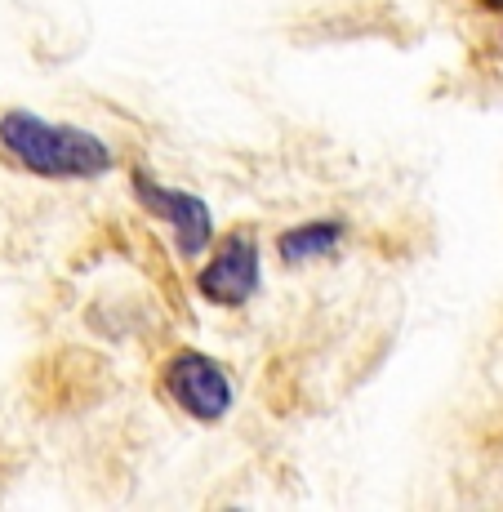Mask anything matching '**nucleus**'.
<instances>
[{
  "mask_svg": "<svg viewBox=\"0 0 503 512\" xmlns=\"http://www.w3.org/2000/svg\"><path fill=\"white\" fill-rule=\"evenodd\" d=\"M165 392L179 401V410H187V415L201 423L223 419L232 406V379L205 352H179L165 366Z\"/></svg>",
  "mask_w": 503,
  "mask_h": 512,
  "instance_id": "nucleus-2",
  "label": "nucleus"
},
{
  "mask_svg": "<svg viewBox=\"0 0 503 512\" xmlns=\"http://www.w3.org/2000/svg\"><path fill=\"white\" fill-rule=\"evenodd\" d=\"M196 290L210 303H223V308H241L254 290H259V241L254 232H228L214 250V259L201 268L196 277Z\"/></svg>",
  "mask_w": 503,
  "mask_h": 512,
  "instance_id": "nucleus-3",
  "label": "nucleus"
},
{
  "mask_svg": "<svg viewBox=\"0 0 503 512\" xmlns=\"http://www.w3.org/2000/svg\"><path fill=\"white\" fill-rule=\"evenodd\" d=\"M0 147L41 179H94V174L112 170L116 161L112 147L98 134L76 130V125H54L32 112L0 116Z\"/></svg>",
  "mask_w": 503,
  "mask_h": 512,
  "instance_id": "nucleus-1",
  "label": "nucleus"
},
{
  "mask_svg": "<svg viewBox=\"0 0 503 512\" xmlns=\"http://www.w3.org/2000/svg\"><path fill=\"white\" fill-rule=\"evenodd\" d=\"M343 241V223L339 219H325V223H303V228H290L276 241L285 263H312V259H325L334 254Z\"/></svg>",
  "mask_w": 503,
  "mask_h": 512,
  "instance_id": "nucleus-5",
  "label": "nucleus"
},
{
  "mask_svg": "<svg viewBox=\"0 0 503 512\" xmlns=\"http://www.w3.org/2000/svg\"><path fill=\"white\" fill-rule=\"evenodd\" d=\"M477 5H486V9H503V0H477Z\"/></svg>",
  "mask_w": 503,
  "mask_h": 512,
  "instance_id": "nucleus-6",
  "label": "nucleus"
},
{
  "mask_svg": "<svg viewBox=\"0 0 503 512\" xmlns=\"http://www.w3.org/2000/svg\"><path fill=\"white\" fill-rule=\"evenodd\" d=\"M134 196H138V205H147V210L156 214V219L170 223L174 241H179V250L187 259L205 254V245H210V236H214V219H210V205H205L201 196L179 192V187H161L143 170L134 174Z\"/></svg>",
  "mask_w": 503,
  "mask_h": 512,
  "instance_id": "nucleus-4",
  "label": "nucleus"
}]
</instances>
